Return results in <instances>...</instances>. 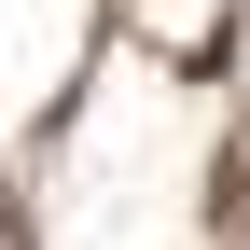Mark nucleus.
<instances>
[{
	"label": "nucleus",
	"mask_w": 250,
	"mask_h": 250,
	"mask_svg": "<svg viewBox=\"0 0 250 250\" xmlns=\"http://www.w3.org/2000/svg\"><path fill=\"white\" fill-rule=\"evenodd\" d=\"M208 28H223V0H139V42H167V56H195Z\"/></svg>",
	"instance_id": "1"
}]
</instances>
